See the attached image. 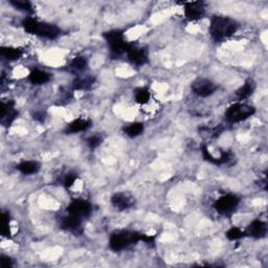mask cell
I'll list each match as a JSON object with an SVG mask.
<instances>
[{
	"label": "cell",
	"mask_w": 268,
	"mask_h": 268,
	"mask_svg": "<svg viewBox=\"0 0 268 268\" xmlns=\"http://www.w3.org/2000/svg\"><path fill=\"white\" fill-rule=\"evenodd\" d=\"M238 31L237 21L225 16H213L211 19L210 35L216 42H221L231 37Z\"/></svg>",
	"instance_id": "obj_1"
},
{
	"label": "cell",
	"mask_w": 268,
	"mask_h": 268,
	"mask_svg": "<svg viewBox=\"0 0 268 268\" xmlns=\"http://www.w3.org/2000/svg\"><path fill=\"white\" fill-rule=\"evenodd\" d=\"M22 26L26 33L49 40L57 39L61 34V30L57 25L47 22H39L37 19L33 17L24 18L22 20Z\"/></svg>",
	"instance_id": "obj_2"
},
{
	"label": "cell",
	"mask_w": 268,
	"mask_h": 268,
	"mask_svg": "<svg viewBox=\"0 0 268 268\" xmlns=\"http://www.w3.org/2000/svg\"><path fill=\"white\" fill-rule=\"evenodd\" d=\"M143 234L135 230H119L111 234L109 239V248L114 251H122L132 245L142 241Z\"/></svg>",
	"instance_id": "obj_3"
},
{
	"label": "cell",
	"mask_w": 268,
	"mask_h": 268,
	"mask_svg": "<svg viewBox=\"0 0 268 268\" xmlns=\"http://www.w3.org/2000/svg\"><path fill=\"white\" fill-rule=\"evenodd\" d=\"M103 37L110 47V57L114 60L122 57L124 54L127 53V49H128L130 43L125 40L123 31L111 30L105 32Z\"/></svg>",
	"instance_id": "obj_4"
},
{
	"label": "cell",
	"mask_w": 268,
	"mask_h": 268,
	"mask_svg": "<svg viewBox=\"0 0 268 268\" xmlns=\"http://www.w3.org/2000/svg\"><path fill=\"white\" fill-rule=\"evenodd\" d=\"M256 108L245 103H235L227 109L224 114L225 119L230 124H237L243 122L255 115Z\"/></svg>",
	"instance_id": "obj_5"
},
{
	"label": "cell",
	"mask_w": 268,
	"mask_h": 268,
	"mask_svg": "<svg viewBox=\"0 0 268 268\" xmlns=\"http://www.w3.org/2000/svg\"><path fill=\"white\" fill-rule=\"evenodd\" d=\"M240 203V198L236 195L227 194L221 196L214 202V209L218 214L225 217H230L235 213Z\"/></svg>",
	"instance_id": "obj_6"
},
{
	"label": "cell",
	"mask_w": 268,
	"mask_h": 268,
	"mask_svg": "<svg viewBox=\"0 0 268 268\" xmlns=\"http://www.w3.org/2000/svg\"><path fill=\"white\" fill-rule=\"evenodd\" d=\"M127 58L132 65L144 66L149 62V53L147 48L137 46L136 44L130 43L128 49H127Z\"/></svg>",
	"instance_id": "obj_7"
},
{
	"label": "cell",
	"mask_w": 268,
	"mask_h": 268,
	"mask_svg": "<svg viewBox=\"0 0 268 268\" xmlns=\"http://www.w3.org/2000/svg\"><path fill=\"white\" fill-rule=\"evenodd\" d=\"M191 89L193 94L199 97H208L216 93L218 86L216 84L209 79L204 77H199L196 79L191 85Z\"/></svg>",
	"instance_id": "obj_8"
},
{
	"label": "cell",
	"mask_w": 268,
	"mask_h": 268,
	"mask_svg": "<svg viewBox=\"0 0 268 268\" xmlns=\"http://www.w3.org/2000/svg\"><path fill=\"white\" fill-rule=\"evenodd\" d=\"M0 123L5 128H9V127L15 122V119L18 117L19 112L15 107V102L10 100L8 102H1L0 105Z\"/></svg>",
	"instance_id": "obj_9"
},
{
	"label": "cell",
	"mask_w": 268,
	"mask_h": 268,
	"mask_svg": "<svg viewBox=\"0 0 268 268\" xmlns=\"http://www.w3.org/2000/svg\"><path fill=\"white\" fill-rule=\"evenodd\" d=\"M66 211L70 215H74L80 218L88 217L93 211V206L91 203L85 199H73L66 208Z\"/></svg>",
	"instance_id": "obj_10"
},
{
	"label": "cell",
	"mask_w": 268,
	"mask_h": 268,
	"mask_svg": "<svg viewBox=\"0 0 268 268\" xmlns=\"http://www.w3.org/2000/svg\"><path fill=\"white\" fill-rule=\"evenodd\" d=\"M183 11L187 20L189 21H198L206 15V3L203 1H191L182 2Z\"/></svg>",
	"instance_id": "obj_11"
},
{
	"label": "cell",
	"mask_w": 268,
	"mask_h": 268,
	"mask_svg": "<svg viewBox=\"0 0 268 268\" xmlns=\"http://www.w3.org/2000/svg\"><path fill=\"white\" fill-rule=\"evenodd\" d=\"M60 228L66 231L73 232L75 235H81L83 232L82 229V218L68 214L61 218Z\"/></svg>",
	"instance_id": "obj_12"
},
{
	"label": "cell",
	"mask_w": 268,
	"mask_h": 268,
	"mask_svg": "<svg viewBox=\"0 0 268 268\" xmlns=\"http://www.w3.org/2000/svg\"><path fill=\"white\" fill-rule=\"evenodd\" d=\"M134 198L132 195L127 192H117L112 195L111 204L117 211H126L129 210L134 206Z\"/></svg>",
	"instance_id": "obj_13"
},
{
	"label": "cell",
	"mask_w": 268,
	"mask_h": 268,
	"mask_svg": "<svg viewBox=\"0 0 268 268\" xmlns=\"http://www.w3.org/2000/svg\"><path fill=\"white\" fill-rule=\"evenodd\" d=\"M245 237H250L253 239H263L267 234V224L266 222L256 219L249 224L245 230Z\"/></svg>",
	"instance_id": "obj_14"
},
{
	"label": "cell",
	"mask_w": 268,
	"mask_h": 268,
	"mask_svg": "<svg viewBox=\"0 0 268 268\" xmlns=\"http://www.w3.org/2000/svg\"><path fill=\"white\" fill-rule=\"evenodd\" d=\"M201 152H202V156L203 158L206 159L209 163L216 165V166H221L229 163L231 158V153L229 151H221V156L220 157H214L213 155H211L208 149V147L206 145H203L201 147Z\"/></svg>",
	"instance_id": "obj_15"
},
{
	"label": "cell",
	"mask_w": 268,
	"mask_h": 268,
	"mask_svg": "<svg viewBox=\"0 0 268 268\" xmlns=\"http://www.w3.org/2000/svg\"><path fill=\"white\" fill-rule=\"evenodd\" d=\"M91 126V121L90 119H85V118H77L75 121H73L65 129L66 134H75V133H79V132H84L90 128Z\"/></svg>",
	"instance_id": "obj_16"
},
{
	"label": "cell",
	"mask_w": 268,
	"mask_h": 268,
	"mask_svg": "<svg viewBox=\"0 0 268 268\" xmlns=\"http://www.w3.org/2000/svg\"><path fill=\"white\" fill-rule=\"evenodd\" d=\"M52 79V75L44 72V70L34 69L30 73L27 80H29L34 85H43V84L48 83Z\"/></svg>",
	"instance_id": "obj_17"
},
{
	"label": "cell",
	"mask_w": 268,
	"mask_h": 268,
	"mask_svg": "<svg viewBox=\"0 0 268 268\" xmlns=\"http://www.w3.org/2000/svg\"><path fill=\"white\" fill-rule=\"evenodd\" d=\"M256 87H257L256 82L252 79L246 80L243 85L236 91V96L238 97V100L244 101L246 98H249L253 94V91L256 90Z\"/></svg>",
	"instance_id": "obj_18"
},
{
	"label": "cell",
	"mask_w": 268,
	"mask_h": 268,
	"mask_svg": "<svg viewBox=\"0 0 268 268\" xmlns=\"http://www.w3.org/2000/svg\"><path fill=\"white\" fill-rule=\"evenodd\" d=\"M96 82V77L93 76H83L77 77L73 81L74 90H89L94 86Z\"/></svg>",
	"instance_id": "obj_19"
},
{
	"label": "cell",
	"mask_w": 268,
	"mask_h": 268,
	"mask_svg": "<svg viewBox=\"0 0 268 268\" xmlns=\"http://www.w3.org/2000/svg\"><path fill=\"white\" fill-rule=\"evenodd\" d=\"M41 165L36 160H26L21 161L17 166V170L24 175H33L40 171Z\"/></svg>",
	"instance_id": "obj_20"
},
{
	"label": "cell",
	"mask_w": 268,
	"mask_h": 268,
	"mask_svg": "<svg viewBox=\"0 0 268 268\" xmlns=\"http://www.w3.org/2000/svg\"><path fill=\"white\" fill-rule=\"evenodd\" d=\"M0 55L1 57L9 60V61H16L19 60L23 56V51L16 47H9V46H1L0 48Z\"/></svg>",
	"instance_id": "obj_21"
},
{
	"label": "cell",
	"mask_w": 268,
	"mask_h": 268,
	"mask_svg": "<svg viewBox=\"0 0 268 268\" xmlns=\"http://www.w3.org/2000/svg\"><path fill=\"white\" fill-rule=\"evenodd\" d=\"M123 130L126 133V135H128L131 138H134V137L139 136L140 134H143V132L145 130V126L143 123L135 122V123H131L128 126L124 127Z\"/></svg>",
	"instance_id": "obj_22"
},
{
	"label": "cell",
	"mask_w": 268,
	"mask_h": 268,
	"mask_svg": "<svg viewBox=\"0 0 268 268\" xmlns=\"http://www.w3.org/2000/svg\"><path fill=\"white\" fill-rule=\"evenodd\" d=\"M0 232L5 238H11V218L8 211H2L0 218Z\"/></svg>",
	"instance_id": "obj_23"
},
{
	"label": "cell",
	"mask_w": 268,
	"mask_h": 268,
	"mask_svg": "<svg viewBox=\"0 0 268 268\" xmlns=\"http://www.w3.org/2000/svg\"><path fill=\"white\" fill-rule=\"evenodd\" d=\"M10 4L13 5L14 8L21 12L25 13H33L34 12V5L32 2L27 1V0H10Z\"/></svg>",
	"instance_id": "obj_24"
},
{
	"label": "cell",
	"mask_w": 268,
	"mask_h": 268,
	"mask_svg": "<svg viewBox=\"0 0 268 268\" xmlns=\"http://www.w3.org/2000/svg\"><path fill=\"white\" fill-rule=\"evenodd\" d=\"M88 66V61L86 57L83 56H77V57L74 58L72 62L69 63V68L76 70V72H82V70L86 69Z\"/></svg>",
	"instance_id": "obj_25"
},
{
	"label": "cell",
	"mask_w": 268,
	"mask_h": 268,
	"mask_svg": "<svg viewBox=\"0 0 268 268\" xmlns=\"http://www.w3.org/2000/svg\"><path fill=\"white\" fill-rule=\"evenodd\" d=\"M150 96H151L150 91L147 87L137 88L135 90V93H134V97H135L136 103H138L140 105H144V104H147L148 102H149Z\"/></svg>",
	"instance_id": "obj_26"
},
{
	"label": "cell",
	"mask_w": 268,
	"mask_h": 268,
	"mask_svg": "<svg viewBox=\"0 0 268 268\" xmlns=\"http://www.w3.org/2000/svg\"><path fill=\"white\" fill-rule=\"evenodd\" d=\"M225 236H227V238L230 240V241H236V240H240L245 237V231L241 229L234 227L225 232Z\"/></svg>",
	"instance_id": "obj_27"
},
{
	"label": "cell",
	"mask_w": 268,
	"mask_h": 268,
	"mask_svg": "<svg viewBox=\"0 0 268 268\" xmlns=\"http://www.w3.org/2000/svg\"><path fill=\"white\" fill-rule=\"evenodd\" d=\"M103 143V137L100 134H95V135H91L87 138V145L91 150L96 149L97 147H100Z\"/></svg>",
	"instance_id": "obj_28"
},
{
	"label": "cell",
	"mask_w": 268,
	"mask_h": 268,
	"mask_svg": "<svg viewBox=\"0 0 268 268\" xmlns=\"http://www.w3.org/2000/svg\"><path fill=\"white\" fill-rule=\"evenodd\" d=\"M77 178V174L75 173V172H69L67 173L65 176H64V178H63L62 180V185L64 186L65 188L69 189V188H72L74 186V183L76 182Z\"/></svg>",
	"instance_id": "obj_29"
},
{
	"label": "cell",
	"mask_w": 268,
	"mask_h": 268,
	"mask_svg": "<svg viewBox=\"0 0 268 268\" xmlns=\"http://www.w3.org/2000/svg\"><path fill=\"white\" fill-rule=\"evenodd\" d=\"M0 264H1L2 268H11L14 266L13 260L10 257L4 256V255L0 257Z\"/></svg>",
	"instance_id": "obj_30"
},
{
	"label": "cell",
	"mask_w": 268,
	"mask_h": 268,
	"mask_svg": "<svg viewBox=\"0 0 268 268\" xmlns=\"http://www.w3.org/2000/svg\"><path fill=\"white\" fill-rule=\"evenodd\" d=\"M45 116H46V115L43 111H37L33 115V118L36 119V121H39V122H43Z\"/></svg>",
	"instance_id": "obj_31"
}]
</instances>
